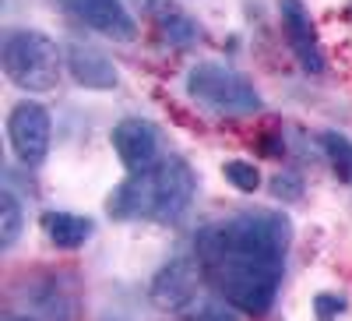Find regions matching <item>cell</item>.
<instances>
[{"instance_id": "6da1fadb", "label": "cell", "mask_w": 352, "mask_h": 321, "mask_svg": "<svg viewBox=\"0 0 352 321\" xmlns=\"http://www.w3.org/2000/svg\"><path fill=\"white\" fill-rule=\"evenodd\" d=\"M194 194H197V177L190 163H184L180 156H166L144 169H134L127 180L116 184L113 194L106 198V212L120 222L131 219L176 222L194 205Z\"/></svg>"}, {"instance_id": "7a4b0ae2", "label": "cell", "mask_w": 352, "mask_h": 321, "mask_svg": "<svg viewBox=\"0 0 352 321\" xmlns=\"http://www.w3.org/2000/svg\"><path fill=\"white\" fill-rule=\"evenodd\" d=\"M292 240V222L285 212L272 209H254L240 212L219 226H208L197 237V254H243V258H261L272 265H285V251Z\"/></svg>"}, {"instance_id": "3957f363", "label": "cell", "mask_w": 352, "mask_h": 321, "mask_svg": "<svg viewBox=\"0 0 352 321\" xmlns=\"http://www.w3.org/2000/svg\"><path fill=\"white\" fill-rule=\"evenodd\" d=\"M201 261H204V276H212L222 300H229L236 311L254 318L272 311L285 265H272V261L243 258V254H208Z\"/></svg>"}, {"instance_id": "277c9868", "label": "cell", "mask_w": 352, "mask_h": 321, "mask_svg": "<svg viewBox=\"0 0 352 321\" xmlns=\"http://www.w3.org/2000/svg\"><path fill=\"white\" fill-rule=\"evenodd\" d=\"M0 64L11 85L25 92H50L60 78V46L36 28H14L4 36Z\"/></svg>"}, {"instance_id": "5b68a950", "label": "cell", "mask_w": 352, "mask_h": 321, "mask_svg": "<svg viewBox=\"0 0 352 321\" xmlns=\"http://www.w3.org/2000/svg\"><path fill=\"white\" fill-rule=\"evenodd\" d=\"M187 96L222 116H250L261 110V92L232 68H222L215 61L194 64L187 74Z\"/></svg>"}, {"instance_id": "8992f818", "label": "cell", "mask_w": 352, "mask_h": 321, "mask_svg": "<svg viewBox=\"0 0 352 321\" xmlns=\"http://www.w3.org/2000/svg\"><path fill=\"white\" fill-rule=\"evenodd\" d=\"M50 134H53V124H50V113L43 103H32L25 99L11 110L8 116V141L18 156V163L25 166H39L50 152Z\"/></svg>"}, {"instance_id": "52a82bcc", "label": "cell", "mask_w": 352, "mask_h": 321, "mask_svg": "<svg viewBox=\"0 0 352 321\" xmlns=\"http://www.w3.org/2000/svg\"><path fill=\"white\" fill-rule=\"evenodd\" d=\"M201 276L204 265L194 258H173L169 265H162L152 279L148 297L159 311H184L197 300V289H201Z\"/></svg>"}, {"instance_id": "ba28073f", "label": "cell", "mask_w": 352, "mask_h": 321, "mask_svg": "<svg viewBox=\"0 0 352 321\" xmlns=\"http://www.w3.org/2000/svg\"><path fill=\"white\" fill-rule=\"evenodd\" d=\"M278 11H282V28H285L289 50L296 53L300 68L307 74H320L324 71V53H320V39H317V28H314L307 4L303 0H282Z\"/></svg>"}, {"instance_id": "9c48e42d", "label": "cell", "mask_w": 352, "mask_h": 321, "mask_svg": "<svg viewBox=\"0 0 352 321\" xmlns=\"http://www.w3.org/2000/svg\"><path fill=\"white\" fill-rule=\"evenodd\" d=\"M113 149L120 156V163L134 173L152 166L159 156V131L152 121H141V116H127L113 127Z\"/></svg>"}, {"instance_id": "30bf717a", "label": "cell", "mask_w": 352, "mask_h": 321, "mask_svg": "<svg viewBox=\"0 0 352 321\" xmlns=\"http://www.w3.org/2000/svg\"><path fill=\"white\" fill-rule=\"evenodd\" d=\"M71 11L88 28H96L99 36H106L113 43H131L138 36V21L124 8V0H74Z\"/></svg>"}, {"instance_id": "8fae6325", "label": "cell", "mask_w": 352, "mask_h": 321, "mask_svg": "<svg viewBox=\"0 0 352 321\" xmlns=\"http://www.w3.org/2000/svg\"><path fill=\"white\" fill-rule=\"evenodd\" d=\"M67 71L81 89H96V92H109L120 85V71L109 61L106 53L92 50V46H67Z\"/></svg>"}, {"instance_id": "7c38bea8", "label": "cell", "mask_w": 352, "mask_h": 321, "mask_svg": "<svg viewBox=\"0 0 352 321\" xmlns=\"http://www.w3.org/2000/svg\"><path fill=\"white\" fill-rule=\"evenodd\" d=\"M43 229H46V237L56 247L74 251V247H81L88 237H92L96 222L88 216H74V212H46L43 216Z\"/></svg>"}, {"instance_id": "4fadbf2b", "label": "cell", "mask_w": 352, "mask_h": 321, "mask_svg": "<svg viewBox=\"0 0 352 321\" xmlns=\"http://www.w3.org/2000/svg\"><path fill=\"white\" fill-rule=\"evenodd\" d=\"M159 32H162L169 43H176V46H194V43L201 39V25H197L190 14H184L180 8H176V11H169L166 18H159Z\"/></svg>"}, {"instance_id": "5bb4252c", "label": "cell", "mask_w": 352, "mask_h": 321, "mask_svg": "<svg viewBox=\"0 0 352 321\" xmlns=\"http://www.w3.org/2000/svg\"><path fill=\"white\" fill-rule=\"evenodd\" d=\"M25 212H21V201L14 198V191H0V247H11L21 233Z\"/></svg>"}, {"instance_id": "9a60e30c", "label": "cell", "mask_w": 352, "mask_h": 321, "mask_svg": "<svg viewBox=\"0 0 352 321\" xmlns=\"http://www.w3.org/2000/svg\"><path fill=\"white\" fill-rule=\"evenodd\" d=\"M320 145H324V152L331 159V169L345 184H352V141L345 134H338V131H324L320 134Z\"/></svg>"}, {"instance_id": "2e32d148", "label": "cell", "mask_w": 352, "mask_h": 321, "mask_svg": "<svg viewBox=\"0 0 352 321\" xmlns=\"http://www.w3.org/2000/svg\"><path fill=\"white\" fill-rule=\"evenodd\" d=\"M184 321H240V311L229 300H197L190 304Z\"/></svg>"}, {"instance_id": "e0dca14e", "label": "cell", "mask_w": 352, "mask_h": 321, "mask_svg": "<svg viewBox=\"0 0 352 321\" xmlns=\"http://www.w3.org/2000/svg\"><path fill=\"white\" fill-rule=\"evenodd\" d=\"M222 173H226V180L236 187V191L254 194V191L261 187V173H257V166L247 163V159H229V163L222 166Z\"/></svg>"}, {"instance_id": "ac0fdd59", "label": "cell", "mask_w": 352, "mask_h": 321, "mask_svg": "<svg viewBox=\"0 0 352 321\" xmlns=\"http://www.w3.org/2000/svg\"><path fill=\"white\" fill-rule=\"evenodd\" d=\"M272 194L278 201H300L303 198V177L300 173H292V169H282L272 177Z\"/></svg>"}, {"instance_id": "d6986e66", "label": "cell", "mask_w": 352, "mask_h": 321, "mask_svg": "<svg viewBox=\"0 0 352 321\" xmlns=\"http://www.w3.org/2000/svg\"><path fill=\"white\" fill-rule=\"evenodd\" d=\"M314 314H317V321H335L338 314H345V297H338V293H317L314 297Z\"/></svg>"}, {"instance_id": "ffe728a7", "label": "cell", "mask_w": 352, "mask_h": 321, "mask_svg": "<svg viewBox=\"0 0 352 321\" xmlns=\"http://www.w3.org/2000/svg\"><path fill=\"white\" fill-rule=\"evenodd\" d=\"M134 4H138V11L141 14H148V18H166L169 11H176V4H173V0H134Z\"/></svg>"}, {"instance_id": "44dd1931", "label": "cell", "mask_w": 352, "mask_h": 321, "mask_svg": "<svg viewBox=\"0 0 352 321\" xmlns=\"http://www.w3.org/2000/svg\"><path fill=\"white\" fill-rule=\"evenodd\" d=\"M4 321H36V318H25V314H14V318H4Z\"/></svg>"}, {"instance_id": "7402d4cb", "label": "cell", "mask_w": 352, "mask_h": 321, "mask_svg": "<svg viewBox=\"0 0 352 321\" xmlns=\"http://www.w3.org/2000/svg\"><path fill=\"white\" fill-rule=\"evenodd\" d=\"M56 4H67V8H71V4H74V0H56Z\"/></svg>"}]
</instances>
